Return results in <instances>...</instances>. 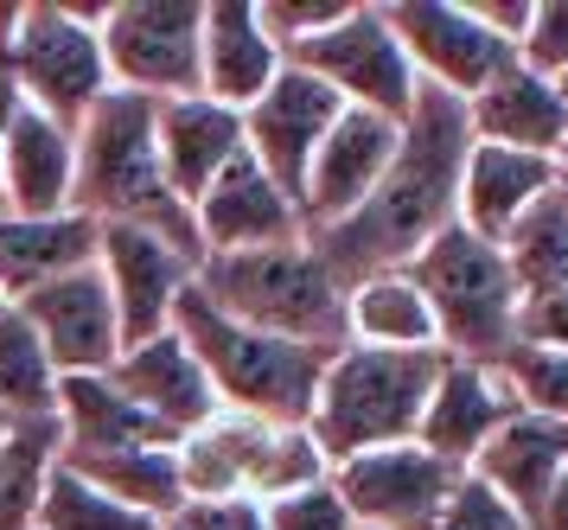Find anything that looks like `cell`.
Listing matches in <instances>:
<instances>
[{
	"label": "cell",
	"instance_id": "obj_46",
	"mask_svg": "<svg viewBox=\"0 0 568 530\" xmlns=\"http://www.w3.org/2000/svg\"><path fill=\"white\" fill-rule=\"evenodd\" d=\"M352 530H364V524H352Z\"/></svg>",
	"mask_w": 568,
	"mask_h": 530
},
{
	"label": "cell",
	"instance_id": "obj_3",
	"mask_svg": "<svg viewBox=\"0 0 568 530\" xmlns=\"http://www.w3.org/2000/svg\"><path fill=\"white\" fill-rule=\"evenodd\" d=\"M440 364H447L440 346H428V352H377V346L333 352L326 358V378H320V397H313V416H307V434L320 448V460L338 467V460L415 441Z\"/></svg>",
	"mask_w": 568,
	"mask_h": 530
},
{
	"label": "cell",
	"instance_id": "obj_36",
	"mask_svg": "<svg viewBox=\"0 0 568 530\" xmlns=\"http://www.w3.org/2000/svg\"><path fill=\"white\" fill-rule=\"evenodd\" d=\"M262 524L268 530H352V511L338 506L333 473H326V480L301 486V492L268 499V506H262Z\"/></svg>",
	"mask_w": 568,
	"mask_h": 530
},
{
	"label": "cell",
	"instance_id": "obj_42",
	"mask_svg": "<svg viewBox=\"0 0 568 530\" xmlns=\"http://www.w3.org/2000/svg\"><path fill=\"white\" fill-rule=\"evenodd\" d=\"M13 109H20V90H13V77L0 71V141H7V122H13Z\"/></svg>",
	"mask_w": 568,
	"mask_h": 530
},
{
	"label": "cell",
	"instance_id": "obj_12",
	"mask_svg": "<svg viewBox=\"0 0 568 530\" xmlns=\"http://www.w3.org/2000/svg\"><path fill=\"white\" fill-rule=\"evenodd\" d=\"M454 486H460V467L428 454L422 441H396V448H377V454L333 467L338 506L364 530H435Z\"/></svg>",
	"mask_w": 568,
	"mask_h": 530
},
{
	"label": "cell",
	"instance_id": "obj_38",
	"mask_svg": "<svg viewBox=\"0 0 568 530\" xmlns=\"http://www.w3.org/2000/svg\"><path fill=\"white\" fill-rule=\"evenodd\" d=\"M517 346H549V352H568V288H549V294L517 301Z\"/></svg>",
	"mask_w": 568,
	"mask_h": 530
},
{
	"label": "cell",
	"instance_id": "obj_5",
	"mask_svg": "<svg viewBox=\"0 0 568 530\" xmlns=\"http://www.w3.org/2000/svg\"><path fill=\"white\" fill-rule=\"evenodd\" d=\"M173 332L185 339V352L199 358V371L211 378L217 403L231 416H262V422H307L313 416V397H320V378H326L333 352H313V346L243 327L231 313H217L199 288L180 294Z\"/></svg>",
	"mask_w": 568,
	"mask_h": 530
},
{
	"label": "cell",
	"instance_id": "obj_27",
	"mask_svg": "<svg viewBox=\"0 0 568 530\" xmlns=\"http://www.w3.org/2000/svg\"><path fill=\"white\" fill-rule=\"evenodd\" d=\"M97 243H103V224H90L78 211H58V218H13V211H0V301H20L39 281L90 269Z\"/></svg>",
	"mask_w": 568,
	"mask_h": 530
},
{
	"label": "cell",
	"instance_id": "obj_45",
	"mask_svg": "<svg viewBox=\"0 0 568 530\" xmlns=\"http://www.w3.org/2000/svg\"><path fill=\"white\" fill-rule=\"evenodd\" d=\"M562 90H568V77H562Z\"/></svg>",
	"mask_w": 568,
	"mask_h": 530
},
{
	"label": "cell",
	"instance_id": "obj_24",
	"mask_svg": "<svg viewBox=\"0 0 568 530\" xmlns=\"http://www.w3.org/2000/svg\"><path fill=\"white\" fill-rule=\"evenodd\" d=\"M549 192H556V160L473 141V148H466V167H460V204H454V224H466L473 237L498 243V237H505V230H511L537 199H549Z\"/></svg>",
	"mask_w": 568,
	"mask_h": 530
},
{
	"label": "cell",
	"instance_id": "obj_7",
	"mask_svg": "<svg viewBox=\"0 0 568 530\" xmlns=\"http://www.w3.org/2000/svg\"><path fill=\"white\" fill-rule=\"evenodd\" d=\"M109 7H78V0H32L13 13V32L0 39V71L13 77V90L27 109L52 116L71 128L109 97V64H103V26Z\"/></svg>",
	"mask_w": 568,
	"mask_h": 530
},
{
	"label": "cell",
	"instance_id": "obj_39",
	"mask_svg": "<svg viewBox=\"0 0 568 530\" xmlns=\"http://www.w3.org/2000/svg\"><path fill=\"white\" fill-rule=\"evenodd\" d=\"M166 530H268V524H262V506H250V499H185Z\"/></svg>",
	"mask_w": 568,
	"mask_h": 530
},
{
	"label": "cell",
	"instance_id": "obj_30",
	"mask_svg": "<svg viewBox=\"0 0 568 530\" xmlns=\"http://www.w3.org/2000/svg\"><path fill=\"white\" fill-rule=\"evenodd\" d=\"M64 454V429L58 416H20L0 434V530H32L39 506H45V486L58 473Z\"/></svg>",
	"mask_w": 568,
	"mask_h": 530
},
{
	"label": "cell",
	"instance_id": "obj_18",
	"mask_svg": "<svg viewBox=\"0 0 568 530\" xmlns=\"http://www.w3.org/2000/svg\"><path fill=\"white\" fill-rule=\"evenodd\" d=\"M71 186H78V134L20 102L0 141V211L58 218L71 211Z\"/></svg>",
	"mask_w": 568,
	"mask_h": 530
},
{
	"label": "cell",
	"instance_id": "obj_13",
	"mask_svg": "<svg viewBox=\"0 0 568 530\" xmlns=\"http://www.w3.org/2000/svg\"><path fill=\"white\" fill-rule=\"evenodd\" d=\"M338 109L345 102L320 77L301 71V64H282L275 83L243 109V153L294 199V211H301L307 167H313V153H320V141H326V128L338 122Z\"/></svg>",
	"mask_w": 568,
	"mask_h": 530
},
{
	"label": "cell",
	"instance_id": "obj_33",
	"mask_svg": "<svg viewBox=\"0 0 568 530\" xmlns=\"http://www.w3.org/2000/svg\"><path fill=\"white\" fill-rule=\"evenodd\" d=\"M491 371H498L505 397H511L524 416H542V422H562L568 429V352H549V346H511Z\"/></svg>",
	"mask_w": 568,
	"mask_h": 530
},
{
	"label": "cell",
	"instance_id": "obj_16",
	"mask_svg": "<svg viewBox=\"0 0 568 530\" xmlns=\"http://www.w3.org/2000/svg\"><path fill=\"white\" fill-rule=\"evenodd\" d=\"M396 141H403V122H384L371 109H338V122L326 128V141L307 167V186H301V230L320 237V230L345 224L389 173Z\"/></svg>",
	"mask_w": 568,
	"mask_h": 530
},
{
	"label": "cell",
	"instance_id": "obj_23",
	"mask_svg": "<svg viewBox=\"0 0 568 530\" xmlns=\"http://www.w3.org/2000/svg\"><path fill=\"white\" fill-rule=\"evenodd\" d=\"M154 148H160V167H166V186L192 211L199 192L243 153V109H224L211 97L154 102Z\"/></svg>",
	"mask_w": 568,
	"mask_h": 530
},
{
	"label": "cell",
	"instance_id": "obj_17",
	"mask_svg": "<svg viewBox=\"0 0 568 530\" xmlns=\"http://www.w3.org/2000/svg\"><path fill=\"white\" fill-rule=\"evenodd\" d=\"M192 224H199V250L205 256H243V250H275V243H301V211L275 179L262 173L250 153H236L224 173L211 179L199 204H192Z\"/></svg>",
	"mask_w": 568,
	"mask_h": 530
},
{
	"label": "cell",
	"instance_id": "obj_41",
	"mask_svg": "<svg viewBox=\"0 0 568 530\" xmlns=\"http://www.w3.org/2000/svg\"><path fill=\"white\" fill-rule=\"evenodd\" d=\"M530 524H537V530H568V473L556 480V492L542 499V511L530 518Z\"/></svg>",
	"mask_w": 568,
	"mask_h": 530
},
{
	"label": "cell",
	"instance_id": "obj_31",
	"mask_svg": "<svg viewBox=\"0 0 568 530\" xmlns=\"http://www.w3.org/2000/svg\"><path fill=\"white\" fill-rule=\"evenodd\" d=\"M498 256H505V269L517 281V301L549 294V288H568V192L562 186L549 199H537L498 237Z\"/></svg>",
	"mask_w": 568,
	"mask_h": 530
},
{
	"label": "cell",
	"instance_id": "obj_32",
	"mask_svg": "<svg viewBox=\"0 0 568 530\" xmlns=\"http://www.w3.org/2000/svg\"><path fill=\"white\" fill-rule=\"evenodd\" d=\"M0 416L20 422V416H58V371L39 332L0 301Z\"/></svg>",
	"mask_w": 568,
	"mask_h": 530
},
{
	"label": "cell",
	"instance_id": "obj_37",
	"mask_svg": "<svg viewBox=\"0 0 568 530\" xmlns=\"http://www.w3.org/2000/svg\"><path fill=\"white\" fill-rule=\"evenodd\" d=\"M435 530H537L524 511H511L491 486H479L473 473H460V486H454V499L440 506Z\"/></svg>",
	"mask_w": 568,
	"mask_h": 530
},
{
	"label": "cell",
	"instance_id": "obj_25",
	"mask_svg": "<svg viewBox=\"0 0 568 530\" xmlns=\"http://www.w3.org/2000/svg\"><path fill=\"white\" fill-rule=\"evenodd\" d=\"M466 473H473L479 486H491L511 511L537 518L542 499H549L556 480L568 473V429H562V422H542V416H524V409H517L511 422L479 448V460H473Z\"/></svg>",
	"mask_w": 568,
	"mask_h": 530
},
{
	"label": "cell",
	"instance_id": "obj_34",
	"mask_svg": "<svg viewBox=\"0 0 568 530\" xmlns=\"http://www.w3.org/2000/svg\"><path fill=\"white\" fill-rule=\"evenodd\" d=\"M32 530H160V524L154 518H141V511H129V506H115V499H103L97 486H83L78 473L58 467Z\"/></svg>",
	"mask_w": 568,
	"mask_h": 530
},
{
	"label": "cell",
	"instance_id": "obj_35",
	"mask_svg": "<svg viewBox=\"0 0 568 530\" xmlns=\"http://www.w3.org/2000/svg\"><path fill=\"white\" fill-rule=\"evenodd\" d=\"M517 64L549 77V83L568 77V0H537L530 7V26L517 39Z\"/></svg>",
	"mask_w": 568,
	"mask_h": 530
},
{
	"label": "cell",
	"instance_id": "obj_9",
	"mask_svg": "<svg viewBox=\"0 0 568 530\" xmlns=\"http://www.w3.org/2000/svg\"><path fill=\"white\" fill-rule=\"evenodd\" d=\"M199 26L205 0H115L97 26L109 90L141 102L199 97Z\"/></svg>",
	"mask_w": 568,
	"mask_h": 530
},
{
	"label": "cell",
	"instance_id": "obj_19",
	"mask_svg": "<svg viewBox=\"0 0 568 530\" xmlns=\"http://www.w3.org/2000/svg\"><path fill=\"white\" fill-rule=\"evenodd\" d=\"M511 416H517V403L505 397V383H498L491 364L447 358V364H440V378H435V390H428V409H422L415 441H422L428 454H440L447 467H460V473H466V467L479 460V448H486Z\"/></svg>",
	"mask_w": 568,
	"mask_h": 530
},
{
	"label": "cell",
	"instance_id": "obj_15",
	"mask_svg": "<svg viewBox=\"0 0 568 530\" xmlns=\"http://www.w3.org/2000/svg\"><path fill=\"white\" fill-rule=\"evenodd\" d=\"M97 269H103V288L115 301V327H122V352L141 346V339H160L173 327V307L192 288V256L173 250L154 230H129V224H103V243H97Z\"/></svg>",
	"mask_w": 568,
	"mask_h": 530
},
{
	"label": "cell",
	"instance_id": "obj_44",
	"mask_svg": "<svg viewBox=\"0 0 568 530\" xmlns=\"http://www.w3.org/2000/svg\"><path fill=\"white\" fill-rule=\"evenodd\" d=\"M0 434H7V416H0Z\"/></svg>",
	"mask_w": 568,
	"mask_h": 530
},
{
	"label": "cell",
	"instance_id": "obj_10",
	"mask_svg": "<svg viewBox=\"0 0 568 530\" xmlns=\"http://www.w3.org/2000/svg\"><path fill=\"white\" fill-rule=\"evenodd\" d=\"M282 64H301L345 109H371L384 122H403L409 102H415V71H409V58H403V46H396V32L384 26V7L377 0H358L333 32L294 46Z\"/></svg>",
	"mask_w": 568,
	"mask_h": 530
},
{
	"label": "cell",
	"instance_id": "obj_43",
	"mask_svg": "<svg viewBox=\"0 0 568 530\" xmlns=\"http://www.w3.org/2000/svg\"><path fill=\"white\" fill-rule=\"evenodd\" d=\"M556 186L568 192V134H562V148H556Z\"/></svg>",
	"mask_w": 568,
	"mask_h": 530
},
{
	"label": "cell",
	"instance_id": "obj_26",
	"mask_svg": "<svg viewBox=\"0 0 568 530\" xmlns=\"http://www.w3.org/2000/svg\"><path fill=\"white\" fill-rule=\"evenodd\" d=\"M58 429L64 454H129V448H180L109 371L58 378Z\"/></svg>",
	"mask_w": 568,
	"mask_h": 530
},
{
	"label": "cell",
	"instance_id": "obj_40",
	"mask_svg": "<svg viewBox=\"0 0 568 530\" xmlns=\"http://www.w3.org/2000/svg\"><path fill=\"white\" fill-rule=\"evenodd\" d=\"M466 7H473V20L486 26V32H498V39L517 51V39H524V26H530V7H537V0H466Z\"/></svg>",
	"mask_w": 568,
	"mask_h": 530
},
{
	"label": "cell",
	"instance_id": "obj_6",
	"mask_svg": "<svg viewBox=\"0 0 568 530\" xmlns=\"http://www.w3.org/2000/svg\"><path fill=\"white\" fill-rule=\"evenodd\" d=\"M409 281L435 313V346L447 358L498 364L517 346V281L498 243L473 237L466 224H447L435 243L415 250Z\"/></svg>",
	"mask_w": 568,
	"mask_h": 530
},
{
	"label": "cell",
	"instance_id": "obj_1",
	"mask_svg": "<svg viewBox=\"0 0 568 530\" xmlns=\"http://www.w3.org/2000/svg\"><path fill=\"white\" fill-rule=\"evenodd\" d=\"M466 148H473L466 102L415 83V102L403 116V141H396V160L377 179V192L345 224L307 237L313 256L333 269L338 288H352L364 276H384V269H409L415 250L435 243L440 230L454 224Z\"/></svg>",
	"mask_w": 568,
	"mask_h": 530
},
{
	"label": "cell",
	"instance_id": "obj_22",
	"mask_svg": "<svg viewBox=\"0 0 568 530\" xmlns=\"http://www.w3.org/2000/svg\"><path fill=\"white\" fill-rule=\"evenodd\" d=\"M466 128L486 148L556 160V148H562V134H568V90L537 71H524V64H505L479 97H466Z\"/></svg>",
	"mask_w": 568,
	"mask_h": 530
},
{
	"label": "cell",
	"instance_id": "obj_29",
	"mask_svg": "<svg viewBox=\"0 0 568 530\" xmlns=\"http://www.w3.org/2000/svg\"><path fill=\"white\" fill-rule=\"evenodd\" d=\"M345 332L352 346H377V352H428L435 313L409 281V269H384V276H364L345 288Z\"/></svg>",
	"mask_w": 568,
	"mask_h": 530
},
{
	"label": "cell",
	"instance_id": "obj_20",
	"mask_svg": "<svg viewBox=\"0 0 568 530\" xmlns=\"http://www.w3.org/2000/svg\"><path fill=\"white\" fill-rule=\"evenodd\" d=\"M109 378L129 390L134 403L154 416L160 429L173 434V441H185L192 429H205L211 416H217V390H211V378L199 371V358L185 352V339L173 327L160 332V339H141V346H129V352L109 364Z\"/></svg>",
	"mask_w": 568,
	"mask_h": 530
},
{
	"label": "cell",
	"instance_id": "obj_2",
	"mask_svg": "<svg viewBox=\"0 0 568 530\" xmlns=\"http://www.w3.org/2000/svg\"><path fill=\"white\" fill-rule=\"evenodd\" d=\"M71 211L90 224H129L154 230L192 262H205L199 250V224L180 204V192L166 186L154 148V102L109 90L90 116L78 122V186H71Z\"/></svg>",
	"mask_w": 568,
	"mask_h": 530
},
{
	"label": "cell",
	"instance_id": "obj_8",
	"mask_svg": "<svg viewBox=\"0 0 568 530\" xmlns=\"http://www.w3.org/2000/svg\"><path fill=\"white\" fill-rule=\"evenodd\" d=\"M333 467L320 460L307 422H262V416H231L217 409L205 429L180 441V480L185 499H250L268 506L282 492L326 480Z\"/></svg>",
	"mask_w": 568,
	"mask_h": 530
},
{
	"label": "cell",
	"instance_id": "obj_21",
	"mask_svg": "<svg viewBox=\"0 0 568 530\" xmlns=\"http://www.w3.org/2000/svg\"><path fill=\"white\" fill-rule=\"evenodd\" d=\"M282 51L262 32L256 0H205V26H199V97L224 102V109H250V102L275 83Z\"/></svg>",
	"mask_w": 568,
	"mask_h": 530
},
{
	"label": "cell",
	"instance_id": "obj_14",
	"mask_svg": "<svg viewBox=\"0 0 568 530\" xmlns=\"http://www.w3.org/2000/svg\"><path fill=\"white\" fill-rule=\"evenodd\" d=\"M52 358L58 378H90V371H109L122 358V327H115V301L103 288V269H71L58 281H39L32 294L7 301Z\"/></svg>",
	"mask_w": 568,
	"mask_h": 530
},
{
	"label": "cell",
	"instance_id": "obj_28",
	"mask_svg": "<svg viewBox=\"0 0 568 530\" xmlns=\"http://www.w3.org/2000/svg\"><path fill=\"white\" fill-rule=\"evenodd\" d=\"M64 473H78L83 486H97L103 499L154 518L160 530L180 518L185 480H180V448H129V454H58Z\"/></svg>",
	"mask_w": 568,
	"mask_h": 530
},
{
	"label": "cell",
	"instance_id": "obj_11",
	"mask_svg": "<svg viewBox=\"0 0 568 530\" xmlns=\"http://www.w3.org/2000/svg\"><path fill=\"white\" fill-rule=\"evenodd\" d=\"M377 7H384V26L409 58L415 83H428V90H447V97L466 102L505 64H517V51L473 20L466 0H377Z\"/></svg>",
	"mask_w": 568,
	"mask_h": 530
},
{
	"label": "cell",
	"instance_id": "obj_4",
	"mask_svg": "<svg viewBox=\"0 0 568 530\" xmlns=\"http://www.w3.org/2000/svg\"><path fill=\"white\" fill-rule=\"evenodd\" d=\"M192 288L217 313H231L243 327L313 346V352H345V288L333 269L313 256V243H275V250H243V256H205L192 269Z\"/></svg>",
	"mask_w": 568,
	"mask_h": 530
}]
</instances>
